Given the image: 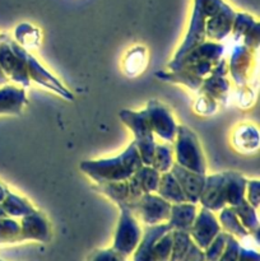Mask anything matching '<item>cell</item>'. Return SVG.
<instances>
[{"mask_svg":"<svg viewBox=\"0 0 260 261\" xmlns=\"http://www.w3.org/2000/svg\"><path fill=\"white\" fill-rule=\"evenodd\" d=\"M143 166L134 142L121 153L112 158L83 161L79 165L82 172L91 177L94 182L106 184L124 181L132 177Z\"/></svg>","mask_w":260,"mask_h":261,"instance_id":"obj_1","label":"cell"},{"mask_svg":"<svg viewBox=\"0 0 260 261\" xmlns=\"http://www.w3.org/2000/svg\"><path fill=\"white\" fill-rule=\"evenodd\" d=\"M172 229L168 223L148 226L134 250V261H170Z\"/></svg>","mask_w":260,"mask_h":261,"instance_id":"obj_2","label":"cell"},{"mask_svg":"<svg viewBox=\"0 0 260 261\" xmlns=\"http://www.w3.org/2000/svg\"><path fill=\"white\" fill-rule=\"evenodd\" d=\"M173 143H175V148H173L175 163L186 170L205 175V157H204L200 142L195 133L185 125H177Z\"/></svg>","mask_w":260,"mask_h":261,"instance_id":"obj_3","label":"cell"},{"mask_svg":"<svg viewBox=\"0 0 260 261\" xmlns=\"http://www.w3.org/2000/svg\"><path fill=\"white\" fill-rule=\"evenodd\" d=\"M119 117L132 130L134 135V144L142 158L143 165L150 166L157 143L154 140V133L150 127L145 111L144 110L133 111V110L125 109L119 112Z\"/></svg>","mask_w":260,"mask_h":261,"instance_id":"obj_4","label":"cell"},{"mask_svg":"<svg viewBox=\"0 0 260 261\" xmlns=\"http://www.w3.org/2000/svg\"><path fill=\"white\" fill-rule=\"evenodd\" d=\"M25 55H27L25 48L18 45L8 36H3L0 42V68L8 78L20 84L23 88H27L31 84Z\"/></svg>","mask_w":260,"mask_h":261,"instance_id":"obj_5","label":"cell"},{"mask_svg":"<svg viewBox=\"0 0 260 261\" xmlns=\"http://www.w3.org/2000/svg\"><path fill=\"white\" fill-rule=\"evenodd\" d=\"M143 231L135 214L126 206H120V218L115 232L112 249L127 257L137 249Z\"/></svg>","mask_w":260,"mask_h":261,"instance_id":"obj_6","label":"cell"},{"mask_svg":"<svg viewBox=\"0 0 260 261\" xmlns=\"http://www.w3.org/2000/svg\"><path fill=\"white\" fill-rule=\"evenodd\" d=\"M172 204L166 201L155 193L143 194L139 200L133 205L132 212L135 217L147 226H154L160 223H167Z\"/></svg>","mask_w":260,"mask_h":261,"instance_id":"obj_7","label":"cell"},{"mask_svg":"<svg viewBox=\"0 0 260 261\" xmlns=\"http://www.w3.org/2000/svg\"><path fill=\"white\" fill-rule=\"evenodd\" d=\"M144 111L153 133L161 139L172 143L176 137L177 124L173 119L171 110L162 102L157 101V99H150Z\"/></svg>","mask_w":260,"mask_h":261,"instance_id":"obj_8","label":"cell"},{"mask_svg":"<svg viewBox=\"0 0 260 261\" xmlns=\"http://www.w3.org/2000/svg\"><path fill=\"white\" fill-rule=\"evenodd\" d=\"M98 190L102 194H105L107 198L111 199L119 208L120 206H126L130 211H132L133 205L143 195L142 189H140L134 175L124 181L98 184Z\"/></svg>","mask_w":260,"mask_h":261,"instance_id":"obj_9","label":"cell"},{"mask_svg":"<svg viewBox=\"0 0 260 261\" xmlns=\"http://www.w3.org/2000/svg\"><path fill=\"white\" fill-rule=\"evenodd\" d=\"M219 232H222V228L218 219L214 216V212L201 206L200 212L196 214L195 221L189 231L194 244L204 250L216 239Z\"/></svg>","mask_w":260,"mask_h":261,"instance_id":"obj_10","label":"cell"},{"mask_svg":"<svg viewBox=\"0 0 260 261\" xmlns=\"http://www.w3.org/2000/svg\"><path fill=\"white\" fill-rule=\"evenodd\" d=\"M25 61H27V71L31 81L55 92V93H58L59 96L68 99V101H74V94L58 78H55L35 56L31 55L28 51L27 55H25Z\"/></svg>","mask_w":260,"mask_h":261,"instance_id":"obj_11","label":"cell"},{"mask_svg":"<svg viewBox=\"0 0 260 261\" xmlns=\"http://www.w3.org/2000/svg\"><path fill=\"white\" fill-rule=\"evenodd\" d=\"M227 73H228L227 61L224 59H219L211 74L203 79L199 92L212 97L216 101H226L229 92V82L226 78Z\"/></svg>","mask_w":260,"mask_h":261,"instance_id":"obj_12","label":"cell"},{"mask_svg":"<svg viewBox=\"0 0 260 261\" xmlns=\"http://www.w3.org/2000/svg\"><path fill=\"white\" fill-rule=\"evenodd\" d=\"M198 203H200L203 208L212 212H219L224 206H227L226 198H224L223 173L205 175V181H204L203 190L199 196Z\"/></svg>","mask_w":260,"mask_h":261,"instance_id":"obj_13","label":"cell"},{"mask_svg":"<svg viewBox=\"0 0 260 261\" xmlns=\"http://www.w3.org/2000/svg\"><path fill=\"white\" fill-rule=\"evenodd\" d=\"M170 171L178 182V185H180L181 190H183L184 195H185L186 201L198 204L199 196H200L204 186V181H205V175L186 170V168L181 167L177 163H173Z\"/></svg>","mask_w":260,"mask_h":261,"instance_id":"obj_14","label":"cell"},{"mask_svg":"<svg viewBox=\"0 0 260 261\" xmlns=\"http://www.w3.org/2000/svg\"><path fill=\"white\" fill-rule=\"evenodd\" d=\"M19 224L22 241H50V224L42 212L36 209L32 213L22 217Z\"/></svg>","mask_w":260,"mask_h":261,"instance_id":"obj_15","label":"cell"},{"mask_svg":"<svg viewBox=\"0 0 260 261\" xmlns=\"http://www.w3.org/2000/svg\"><path fill=\"white\" fill-rule=\"evenodd\" d=\"M235 10L224 3L221 9L205 20V37L218 42L231 33L235 19Z\"/></svg>","mask_w":260,"mask_h":261,"instance_id":"obj_16","label":"cell"},{"mask_svg":"<svg viewBox=\"0 0 260 261\" xmlns=\"http://www.w3.org/2000/svg\"><path fill=\"white\" fill-rule=\"evenodd\" d=\"M252 63V51L245 45H237L229 58L228 71L239 87L246 86Z\"/></svg>","mask_w":260,"mask_h":261,"instance_id":"obj_17","label":"cell"},{"mask_svg":"<svg viewBox=\"0 0 260 261\" xmlns=\"http://www.w3.org/2000/svg\"><path fill=\"white\" fill-rule=\"evenodd\" d=\"M27 105V96L23 87L5 86L0 88V115H20Z\"/></svg>","mask_w":260,"mask_h":261,"instance_id":"obj_18","label":"cell"},{"mask_svg":"<svg viewBox=\"0 0 260 261\" xmlns=\"http://www.w3.org/2000/svg\"><path fill=\"white\" fill-rule=\"evenodd\" d=\"M196 214H198L196 204L189 203V201L172 204L167 223L171 227V229L189 232L194 221H195Z\"/></svg>","mask_w":260,"mask_h":261,"instance_id":"obj_19","label":"cell"},{"mask_svg":"<svg viewBox=\"0 0 260 261\" xmlns=\"http://www.w3.org/2000/svg\"><path fill=\"white\" fill-rule=\"evenodd\" d=\"M224 176V198L227 206H236L245 200L247 180L239 172L226 171Z\"/></svg>","mask_w":260,"mask_h":261,"instance_id":"obj_20","label":"cell"},{"mask_svg":"<svg viewBox=\"0 0 260 261\" xmlns=\"http://www.w3.org/2000/svg\"><path fill=\"white\" fill-rule=\"evenodd\" d=\"M224 53L223 45L218 42H214V41H204L200 45L196 46L194 50H191L172 70L180 68L183 64L191 63V61H199V60H206L212 61V63L216 64L219 59H222V55Z\"/></svg>","mask_w":260,"mask_h":261,"instance_id":"obj_21","label":"cell"},{"mask_svg":"<svg viewBox=\"0 0 260 261\" xmlns=\"http://www.w3.org/2000/svg\"><path fill=\"white\" fill-rule=\"evenodd\" d=\"M232 144L239 152H254L259 147V132L251 124H241L235 129Z\"/></svg>","mask_w":260,"mask_h":261,"instance_id":"obj_22","label":"cell"},{"mask_svg":"<svg viewBox=\"0 0 260 261\" xmlns=\"http://www.w3.org/2000/svg\"><path fill=\"white\" fill-rule=\"evenodd\" d=\"M155 194L171 204H178L186 201L185 195H184L180 185L176 181V178L173 177L171 171L161 173L160 182H158V188L155 190Z\"/></svg>","mask_w":260,"mask_h":261,"instance_id":"obj_23","label":"cell"},{"mask_svg":"<svg viewBox=\"0 0 260 261\" xmlns=\"http://www.w3.org/2000/svg\"><path fill=\"white\" fill-rule=\"evenodd\" d=\"M155 78L161 79L163 82H170V83L175 84H183V86L188 87L191 91L196 92L200 89L203 79L201 76L195 75V74L190 73V71L185 70V69H177V70H170V71H157L154 73Z\"/></svg>","mask_w":260,"mask_h":261,"instance_id":"obj_24","label":"cell"},{"mask_svg":"<svg viewBox=\"0 0 260 261\" xmlns=\"http://www.w3.org/2000/svg\"><path fill=\"white\" fill-rule=\"evenodd\" d=\"M0 206L4 211L5 216L12 217V218H14V217L22 218V217L36 211V208L30 203L28 199L17 195V194H13L12 191H8L5 199L0 203Z\"/></svg>","mask_w":260,"mask_h":261,"instance_id":"obj_25","label":"cell"},{"mask_svg":"<svg viewBox=\"0 0 260 261\" xmlns=\"http://www.w3.org/2000/svg\"><path fill=\"white\" fill-rule=\"evenodd\" d=\"M235 213L239 217L240 222L249 234L255 236V240H259V218H257V209L250 205L246 200L236 206H232Z\"/></svg>","mask_w":260,"mask_h":261,"instance_id":"obj_26","label":"cell"},{"mask_svg":"<svg viewBox=\"0 0 260 261\" xmlns=\"http://www.w3.org/2000/svg\"><path fill=\"white\" fill-rule=\"evenodd\" d=\"M219 212L221 213H219L218 222L223 232L233 237H237V239H245V237L249 236V232L244 228L232 206H224Z\"/></svg>","mask_w":260,"mask_h":261,"instance_id":"obj_27","label":"cell"},{"mask_svg":"<svg viewBox=\"0 0 260 261\" xmlns=\"http://www.w3.org/2000/svg\"><path fill=\"white\" fill-rule=\"evenodd\" d=\"M148 63V54L145 47L143 46H137L133 47L125 56L124 63H122V69L127 76H135L142 73L145 69Z\"/></svg>","mask_w":260,"mask_h":261,"instance_id":"obj_28","label":"cell"},{"mask_svg":"<svg viewBox=\"0 0 260 261\" xmlns=\"http://www.w3.org/2000/svg\"><path fill=\"white\" fill-rule=\"evenodd\" d=\"M15 42L23 48H37L41 43V33L33 25L28 23H22L15 28Z\"/></svg>","mask_w":260,"mask_h":261,"instance_id":"obj_29","label":"cell"},{"mask_svg":"<svg viewBox=\"0 0 260 261\" xmlns=\"http://www.w3.org/2000/svg\"><path fill=\"white\" fill-rule=\"evenodd\" d=\"M173 163H175V157H173L172 147L168 144H155L150 166L160 173H165L171 170Z\"/></svg>","mask_w":260,"mask_h":261,"instance_id":"obj_30","label":"cell"},{"mask_svg":"<svg viewBox=\"0 0 260 261\" xmlns=\"http://www.w3.org/2000/svg\"><path fill=\"white\" fill-rule=\"evenodd\" d=\"M135 178H137L138 184H139L140 189H142L143 194L155 193L158 188V182H160L161 173L155 171L152 166L143 165L137 172L134 173Z\"/></svg>","mask_w":260,"mask_h":261,"instance_id":"obj_31","label":"cell"},{"mask_svg":"<svg viewBox=\"0 0 260 261\" xmlns=\"http://www.w3.org/2000/svg\"><path fill=\"white\" fill-rule=\"evenodd\" d=\"M193 240L189 232L172 229V250H171L170 261H181L186 252L190 249Z\"/></svg>","mask_w":260,"mask_h":261,"instance_id":"obj_32","label":"cell"},{"mask_svg":"<svg viewBox=\"0 0 260 261\" xmlns=\"http://www.w3.org/2000/svg\"><path fill=\"white\" fill-rule=\"evenodd\" d=\"M22 242L20 224L9 217L0 218V244H15Z\"/></svg>","mask_w":260,"mask_h":261,"instance_id":"obj_33","label":"cell"},{"mask_svg":"<svg viewBox=\"0 0 260 261\" xmlns=\"http://www.w3.org/2000/svg\"><path fill=\"white\" fill-rule=\"evenodd\" d=\"M255 23H256V20L251 15L246 14V13H236L231 30V35L233 40L240 41L241 38H244V36L254 27Z\"/></svg>","mask_w":260,"mask_h":261,"instance_id":"obj_34","label":"cell"},{"mask_svg":"<svg viewBox=\"0 0 260 261\" xmlns=\"http://www.w3.org/2000/svg\"><path fill=\"white\" fill-rule=\"evenodd\" d=\"M227 236H228V233H226V232H219L216 239L203 250L205 261H219L224 249H226Z\"/></svg>","mask_w":260,"mask_h":261,"instance_id":"obj_35","label":"cell"},{"mask_svg":"<svg viewBox=\"0 0 260 261\" xmlns=\"http://www.w3.org/2000/svg\"><path fill=\"white\" fill-rule=\"evenodd\" d=\"M194 110L198 112L199 115H204V116H209V115L214 114L217 110V101L212 97L206 96V94L200 93V97L194 103Z\"/></svg>","mask_w":260,"mask_h":261,"instance_id":"obj_36","label":"cell"},{"mask_svg":"<svg viewBox=\"0 0 260 261\" xmlns=\"http://www.w3.org/2000/svg\"><path fill=\"white\" fill-rule=\"evenodd\" d=\"M245 200L254 206L255 209H259L260 205V182L259 180H247L246 190H245Z\"/></svg>","mask_w":260,"mask_h":261,"instance_id":"obj_37","label":"cell"},{"mask_svg":"<svg viewBox=\"0 0 260 261\" xmlns=\"http://www.w3.org/2000/svg\"><path fill=\"white\" fill-rule=\"evenodd\" d=\"M91 261H126V256L120 254L115 249L98 250L92 255Z\"/></svg>","mask_w":260,"mask_h":261,"instance_id":"obj_38","label":"cell"},{"mask_svg":"<svg viewBox=\"0 0 260 261\" xmlns=\"http://www.w3.org/2000/svg\"><path fill=\"white\" fill-rule=\"evenodd\" d=\"M244 42H242V45L246 46L247 48H250V50H256L257 47H259V42H260V25L259 23H255L254 27L251 28V30L249 31V32L246 33V35L244 36Z\"/></svg>","mask_w":260,"mask_h":261,"instance_id":"obj_39","label":"cell"},{"mask_svg":"<svg viewBox=\"0 0 260 261\" xmlns=\"http://www.w3.org/2000/svg\"><path fill=\"white\" fill-rule=\"evenodd\" d=\"M181 261H205L204 251L193 242L190 249H189V251L186 252V255L184 256V259Z\"/></svg>","mask_w":260,"mask_h":261,"instance_id":"obj_40","label":"cell"},{"mask_svg":"<svg viewBox=\"0 0 260 261\" xmlns=\"http://www.w3.org/2000/svg\"><path fill=\"white\" fill-rule=\"evenodd\" d=\"M240 96H239V103L240 106L245 107V101H247V107L250 106V105H252V101H254V92L251 91L250 88H247V87L245 86H241L240 87Z\"/></svg>","mask_w":260,"mask_h":261,"instance_id":"obj_41","label":"cell"},{"mask_svg":"<svg viewBox=\"0 0 260 261\" xmlns=\"http://www.w3.org/2000/svg\"><path fill=\"white\" fill-rule=\"evenodd\" d=\"M237 261H260V257H259V254H257L256 251H254V250H249L240 246Z\"/></svg>","mask_w":260,"mask_h":261,"instance_id":"obj_42","label":"cell"},{"mask_svg":"<svg viewBox=\"0 0 260 261\" xmlns=\"http://www.w3.org/2000/svg\"><path fill=\"white\" fill-rule=\"evenodd\" d=\"M8 191H9V190H8L7 186H4V185H2V184H0V203H2V201L5 199Z\"/></svg>","mask_w":260,"mask_h":261,"instance_id":"obj_43","label":"cell"},{"mask_svg":"<svg viewBox=\"0 0 260 261\" xmlns=\"http://www.w3.org/2000/svg\"><path fill=\"white\" fill-rule=\"evenodd\" d=\"M8 81H9V78L5 75L4 71H3L2 68H0V86H4V84H7Z\"/></svg>","mask_w":260,"mask_h":261,"instance_id":"obj_44","label":"cell"},{"mask_svg":"<svg viewBox=\"0 0 260 261\" xmlns=\"http://www.w3.org/2000/svg\"><path fill=\"white\" fill-rule=\"evenodd\" d=\"M0 261H3V260H2V259H0Z\"/></svg>","mask_w":260,"mask_h":261,"instance_id":"obj_45","label":"cell"}]
</instances>
